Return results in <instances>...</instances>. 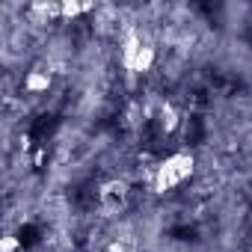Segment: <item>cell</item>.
<instances>
[{"mask_svg":"<svg viewBox=\"0 0 252 252\" xmlns=\"http://www.w3.org/2000/svg\"><path fill=\"white\" fill-rule=\"evenodd\" d=\"M51 83H54V77H51V68H45V65H36V68H30L27 74H24V92L27 95H45L48 89H51Z\"/></svg>","mask_w":252,"mask_h":252,"instance_id":"obj_4","label":"cell"},{"mask_svg":"<svg viewBox=\"0 0 252 252\" xmlns=\"http://www.w3.org/2000/svg\"><path fill=\"white\" fill-rule=\"evenodd\" d=\"M193 172H196V158L190 152H172V155H166L155 166V172H152V190L155 193H172L184 181H190Z\"/></svg>","mask_w":252,"mask_h":252,"instance_id":"obj_1","label":"cell"},{"mask_svg":"<svg viewBox=\"0 0 252 252\" xmlns=\"http://www.w3.org/2000/svg\"><path fill=\"white\" fill-rule=\"evenodd\" d=\"M21 252H24V249H21Z\"/></svg>","mask_w":252,"mask_h":252,"instance_id":"obj_9","label":"cell"},{"mask_svg":"<svg viewBox=\"0 0 252 252\" xmlns=\"http://www.w3.org/2000/svg\"><path fill=\"white\" fill-rule=\"evenodd\" d=\"M21 249H24V243H21L15 234H6V237H3V252H21Z\"/></svg>","mask_w":252,"mask_h":252,"instance_id":"obj_7","label":"cell"},{"mask_svg":"<svg viewBox=\"0 0 252 252\" xmlns=\"http://www.w3.org/2000/svg\"><path fill=\"white\" fill-rule=\"evenodd\" d=\"M104 252H128V246L119 243V240H113V243H107V246H104Z\"/></svg>","mask_w":252,"mask_h":252,"instance_id":"obj_8","label":"cell"},{"mask_svg":"<svg viewBox=\"0 0 252 252\" xmlns=\"http://www.w3.org/2000/svg\"><path fill=\"white\" fill-rule=\"evenodd\" d=\"M160 128H163V131H175V128H178V113H175L172 104H166V107L160 110Z\"/></svg>","mask_w":252,"mask_h":252,"instance_id":"obj_5","label":"cell"},{"mask_svg":"<svg viewBox=\"0 0 252 252\" xmlns=\"http://www.w3.org/2000/svg\"><path fill=\"white\" fill-rule=\"evenodd\" d=\"M128 196H131V190H128V184H125L122 178H110V181H104L101 190H98V202H101L107 211H113V214L125 208Z\"/></svg>","mask_w":252,"mask_h":252,"instance_id":"obj_3","label":"cell"},{"mask_svg":"<svg viewBox=\"0 0 252 252\" xmlns=\"http://www.w3.org/2000/svg\"><path fill=\"white\" fill-rule=\"evenodd\" d=\"M92 6L89 3H60V18H77V15H86Z\"/></svg>","mask_w":252,"mask_h":252,"instance_id":"obj_6","label":"cell"},{"mask_svg":"<svg viewBox=\"0 0 252 252\" xmlns=\"http://www.w3.org/2000/svg\"><path fill=\"white\" fill-rule=\"evenodd\" d=\"M155 60H158V51H155V45H152L146 36L128 33V36L122 39L119 63H122L125 71H131V74H146V71H152Z\"/></svg>","mask_w":252,"mask_h":252,"instance_id":"obj_2","label":"cell"}]
</instances>
